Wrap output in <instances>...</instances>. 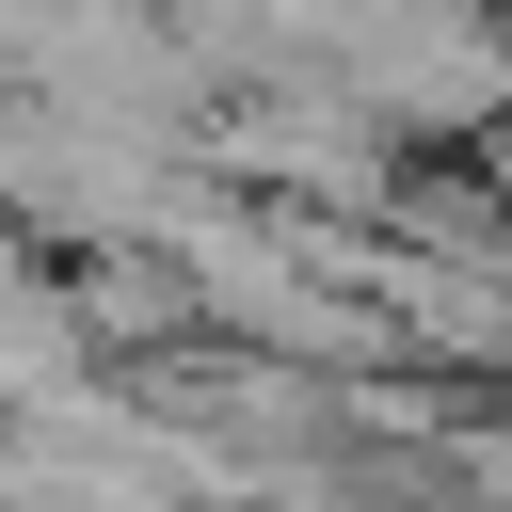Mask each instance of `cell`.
<instances>
[{"label": "cell", "mask_w": 512, "mask_h": 512, "mask_svg": "<svg viewBox=\"0 0 512 512\" xmlns=\"http://www.w3.org/2000/svg\"><path fill=\"white\" fill-rule=\"evenodd\" d=\"M0 384H16V400H64V304H48L16 256H0Z\"/></svg>", "instance_id": "obj_1"}]
</instances>
